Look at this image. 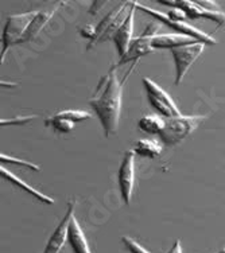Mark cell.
Returning a JSON list of instances; mask_svg holds the SVG:
<instances>
[{
	"label": "cell",
	"instance_id": "obj_4",
	"mask_svg": "<svg viewBox=\"0 0 225 253\" xmlns=\"http://www.w3.org/2000/svg\"><path fill=\"white\" fill-rule=\"evenodd\" d=\"M135 7H136L137 10H142L143 12H146V14L151 15L154 18H157L159 22L162 23H165L169 27H172L173 30H176L178 31V34L182 35H187V37H191V38H194L198 42H202V43L205 44H217V41H216L213 37L211 35H208L204 31H201L200 29H196V27H193L189 23H186V22H173L167 18V14H163V12H159V11L154 10V8H150V7H146V5L140 4L139 1H135Z\"/></svg>",
	"mask_w": 225,
	"mask_h": 253
},
{
	"label": "cell",
	"instance_id": "obj_14",
	"mask_svg": "<svg viewBox=\"0 0 225 253\" xmlns=\"http://www.w3.org/2000/svg\"><path fill=\"white\" fill-rule=\"evenodd\" d=\"M55 11H57V8H54V10L51 11H40V12L37 14V16L33 19V22L30 23L29 29L26 30V33L23 34V37L20 38L18 44L25 43V42H29V41H33V39L42 31V29L46 26V23L53 18V15Z\"/></svg>",
	"mask_w": 225,
	"mask_h": 253
},
{
	"label": "cell",
	"instance_id": "obj_26",
	"mask_svg": "<svg viewBox=\"0 0 225 253\" xmlns=\"http://www.w3.org/2000/svg\"><path fill=\"white\" fill-rule=\"evenodd\" d=\"M198 4L201 5V7H204L205 10H209V11H220V8H219V5L216 4V1H208V0H198L197 1Z\"/></svg>",
	"mask_w": 225,
	"mask_h": 253
},
{
	"label": "cell",
	"instance_id": "obj_10",
	"mask_svg": "<svg viewBox=\"0 0 225 253\" xmlns=\"http://www.w3.org/2000/svg\"><path fill=\"white\" fill-rule=\"evenodd\" d=\"M135 8H136V7H135V1H133L131 8H130V11H128L127 19L124 20V23L120 26V29L118 30V33H116L115 38H113V42H115L116 47H118L120 58H122L124 54L127 53L130 44H131V42L134 41L133 33H134V12H135Z\"/></svg>",
	"mask_w": 225,
	"mask_h": 253
},
{
	"label": "cell",
	"instance_id": "obj_20",
	"mask_svg": "<svg viewBox=\"0 0 225 253\" xmlns=\"http://www.w3.org/2000/svg\"><path fill=\"white\" fill-rule=\"evenodd\" d=\"M46 124L47 126H51L55 129V131L62 132V133H68L73 129L74 123L70 122V120H66V119H58V117L51 116L50 119H46Z\"/></svg>",
	"mask_w": 225,
	"mask_h": 253
},
{
	"label": "cell",
	"instance_id": "obj_21",
	"mask_svg": "<svg viewBox=\"0 0 225 253\" xmlns=\"http://www.w3.org/2000/svg\"><path fill=\"white\" fill-rule=\"evenodd\" d=\"M0 161L3 162V163H16V165H20V166H25V167H29L31 170L34 171H40V166L38 165H34V163H31V162H27V161H23V159H19V158H12L10 155H4V154H1L0 155Z\"/></svg>",
	"mask_w": 225,
	"mask_h": 253
},
{
	"label": "cell",
	"instance_id": "obj_18",
	"mask_svg": "<svg viewBox=\"0 0 225 253\" xmlns=\"http://www.w3.org/2000/svg\"><path fill=\"white\" fill-rule=\"evenodd\" d=\"M137 126H139L140 131L146 132V133H161L166 126V122L158 115H147L139 120Z\"/></svg>",
	"mask_w": 225,
	"mask_h": 253
},
{
	"label": "cell",
	"instance_id": "obj_12",
	"mask_svg": "<svg viewBox=\"0 0 225 253\" xmlns=\"http://www.w3.org/2000/svg\"><path fill=\"white\" fill-rule=\"evenodd\" d=\"M198 41H196L191 37L182 34H162L157 35L152 38V47L154 49H177V47H181L185 44L196 43Z\"/></svg>",
	"mask_w": 225,
	"mask_h": 253
},
{
	"label": "cell",
	"instance_id": "obj_24",
	"mask_svg": "<svg viewBox=\"0 0 225 253\" xmlns=\"http://www.w3.org/2000/svg\"><path fill=\"white\" fill-rule=\"evenodd\" d=\"M167 18L170 20H173V22H185V19L187 16H186V14L181 10V8H177L176 7V8H173V10H170L167 12Z\"/></svg>",
	"mask_w": 225,
	"mask_h": 253
},
{
	"label": "cell",
	"instance_id": "obj_30",
	"mask_svg": "<svg viewBox=\"0 0 225 253\" xmlns=\"http://www.w3.org/2000/svg\"><path fill=\"white\" fill-rule=\"evenodd\" d=\"M220 253H225V248L224 249H223V251H221V252Z\"/></svg>",
	"mask_w": 225,
	"mask_h": 253
},
{
	"label": "cell",
	"instance_id": "obj_13",
	"mask_svg": "<svg viewBox=\"0 0 225 253\" xmlns=\"http://www.w3.org/2000/svg\"><path fill=\"white\" fill-rule=\"evenodd\" d=\"M68 241L72 245L74 253H92L90 249H89L88 241H87V237L84 234L83 229H81L74 215L72 221H70V226H69Z\"/></svg>",
	"mask_w": 225,
	"mask_h": 253
},
{
	"label": "cell",
	"instance_id": "obj_23",
	"mask_svg": "<svg viewBox=\"0 0 225 253\" xmlns=\"http://www.w3.org/2000/svg\"><path fill=\"white\" fill-rule=\"evenodd\" d=\"M122 240H123V243H124V245L127 247V249L131 253H150L146 248H143L140 244L136 243V241L131 239V237H127V236H124Z\"/></svg>",
	"mask_w": 225,
	"mask_h": 253
},
{
	"label": "cell",
	"instance_id": "obj_1",
	"mask_svg": "<svg viewBox=\"0 0 225 253\" xmlns=\"http://www.w3.org/2000/svg\"><path fill=\"white\" fill-rule=\"evenodd\" d=\"M89 105L100 119L105 136H112L118 132L122 112V84L116 72L111 70L100 80L96 96L90 98Z\"/></svg>",
	"mask_w": 225,
	"mask_h": 253
},
{
	"label": "cell",
	"instance_id": "obj_17",
	"mask_svg": "<svg viewBox=\"0 0 225 253\" xmlns=\"http://www.w3.org/2000/svg\"><path fill=\"white\" fill-rule=\"evenodd\" d=\"M163 151V146L154 139H140L134 146V154L146 158H157Z\"/></svg>",
	"mask_w": 225,
	"mask_h": 253
},
{
	"label": "cell",
	"instance_id": "obj_25",
	"mask_svg": "<svg viewBox=\"0 0 225 253\" xmlns=\"http://www.w3.org/2000/svg\"><path fill=\"white\" fill-rule=\"evenodd\" d=\"M80 33H81V35H83V37H85V38H89L90 41H92V39L94 38V35H96V27H93V26H90V25H87L80 29Z\"/></svg>",
	"mask_w": 225,
	"mask_h": 253
},
{
	"label": "cell",
	"instance_id": "obj_22",
	"mask_svg": "<svg viewBox=\"0 0 225 253\" xmlns=\"http://www.w3.org/2000/svg\"><path fill=\"white\" fill-rule=\"evenodd\" d=\"M37 115H30V116H18L14 117V119H1L0 120V124L1 126H20V124H26V123L31 122V120H35L37 119Z\"/></svg>",
	"mask_w": 225,
	"mask_h": 253
},
{
	"label": "cell",
	"instance_id": "obj_11",
	"mask_svg": "<svg viewBox=\"0 0 225 253\" xmlns=\"http://www.w3.org/2000/svg\"><path fill=\"white\" fill-rule=\"evenodd\" d=\"M151 42L152 38H148V37H144V35H139L136 38H134V41L130 44V47H128L127 53L120 58L119 65L131 62V61L140 58V57L146 55V54L152 53L155 49L152 47Z\"/></svg>",
	"mask_w": 225,
	"mask_h": 253
},
{
	"label": "cell",
	"instance_id": "obj_19",
	"mask_svg": "<svg viewBox=\"0 0 225 253\" xmlns=\"http://www.w3.org/2000/svg\"><path fill=\"white\" fill-rule=\"evenodd\" d=\"M54 117H58V119H66L73 123L84 122V120H88L90 119V113L85 112V111H77V109H72V111H62L54 115Z\"/></svg>",
	"mask_w": 225,
	"mask_h": 253
},
{
	"label": "cell",
	"instance_id": "obj_16",
	"mask_svg": "<svg viewBox=\"0 0 225 253\" xmlns=\"http://www.w3.org/2000/svg\"><path fill=\"white\" fill-rule=\"evenodd\" d=\"M126 5H127V1L126 3H122L120 5H118L115 10H112L109 14L104 18L100 23L97 25V27H96V35H94V38L92 39V41H89L88 43V49H90L92 46H94L96 43H98V42H101V39H103V37L105 35V33L108 31V29H109V26L112 25L113 20L118 18V15L122 12L124 8H126Z\"/></svg>",
	"mask_w": 225,
	"mask_h": 253
},
{
	"label": "cell",
	"instance_id": "obj_27",
	"mask_svg": "<svg viewBox=\"0 0 225 253\" xmlns=\"http://www.w3.org/2000/svg\"><path fill=\"white\" fill-rule=\"evenodd\" d=\"M104 3H105V1H94V3H92V7H90L89 12H90V14H93V15H96V14H97L98 8H101V7L104 5Z\"/></svg>",
	"mask_w": 225,
	"mask_h": 253
},
{
	"label": "cell",
	"instance_id": "obj_3",
	"mask_svg": "<svg viewBox=\"0 0 225 253\" xmlns=\"http://www.w3.org/2000/svg\"><path fill=\"white\" fill-rule=\"evenodd\" d=\"M37 14H38V11H30L25 14L10 15L7 18L3 35H1V57H4V53L10 46L18 44Z\"/></svg>",
	"mask_w": 225,
	"mask_h": 253
},
{
	"label": "cell",
	"instance_id": "obj_6",
	"mask_svg": "<svg viewBox=\"0 0 225 253\" xmlns=\"http://www.w3.org/2000/svg\"><path fill=\"white\" fill-rule=\"evenodd\" d=\"M204 49H205V43L196 42V43L185 44V46L172 50L173 58L176 62V81H174L176 85H180L183 81L187 70L202 54Z\"/></svg>",
	"mask_w": 225,
	"mask_h": 253
},
{
	"label": "cell",
	"instance_id": "obj_5",
	"mask_svg": "<svg viewBox=\"0 0 225 253\" xmlns=\"http://www.w3.org/2000/svg\"><path fill=\"white\" fill-rule=\"evenodd\" d=\"M143 85L146 88L148 101L151 102L152 107L155 108L161 115L166 116L167 119L181 116V112L176 105L174 100L157 83H154L150 78L144 77L143 78Z\"/></svg>",
	"mask_w": 225,
	"mask_h": 253
},
{
	"label": "cell",
	"instance_id": "obj_28",
	"mask_svg": "<svg viewBox=\"0 0 225 253\" xmlns=\"http://www.w3.org/2000/svg\"><path fill=\"white\" fill-rule=\"evenodd\" d=\"M169 253H182V248H181V243H180V240H177L174 245L172 247V249L169 251Z\"/></svg>",
	"mask_w": 225,
	"mask_h": 253
},
{
	"label": "cell",
	"instance_id": "obj_2",
	"mask_svg": "<svg viewBox=\"0 0 225 253\" xmlns=\"http://www.w3.org/2000/svg\"><path fill=\"white\" fill-rule=\"evenodd\" d=\"M205 116H178L167 119L166 126L159 133L162 141L167 146H174L182 141L191 132L197 129V126L205 120Z\"/></svg>",
	"mask_w": 225,
	"mask_h": 253
},
{
	"label": "cell",
	"instance_id": "obj_29",
	"mask_svg": "<svg viewBox=\"0 0 225 253\" xmlns=\"http://www.w3.org/2000/svg\"><path fill=\"white\" fill-rule=\"evenodd\" d=\"M0 85H1V86H7V88H14V86H16V84L8 83V81H1V83H0Z\"/></svg>",
	"mask_w": 225,
	"mask_h": 253
},
{
	"label": "cell",
	"instance_id": "obj_15",
	"mask_svg": "<svg viewBox=\"0 0 225 253\" xmlns=\"http://www.w3.org/2000/svg\"><path fill=\"white\" fill-rule=\"evenodd\" d=\"M0 174H1V176H3V178H5V179H8L10 182H12L14 185L19 186L20 189H23L25 191H27V193H30V194L33 195V197H35V198H38L40 201H42L44 204L54 205V200L51 198V197L44 194V193H41L40 190L34 189L33 186H30L29 183H26L25 180H22L20 178H18L16 175H14V174H12L10 170H7L4 166H1V167H0Z\"/></svg>",
	"mask_w": 225,
	"mask_h": 253
},
{
	"label": "cell",
	"instance_id": "obj_7",
	"mask_svg": "<svg viewBox=\"0 0 225 253\" xmlns=\"http://www.w3.org/2000/svg\"><path fill=\"white\" fill-rule=\"evenodd\" d=\"M119 186L124 204L130 205L135 186V155L133 151H127L119 170Z\"/></svg>",
	"mask_w": 225,
	"mask_h": 253
},
{
	"label": "cell",
	"instance_id": "obj_9",
	"mask_svg": "<svg viewBox=\"0 0 225 253\" xmlns=\"http://www.w3.org/2000/svg\"><path fill=\"white\" fill-rule=\"evenodd\" d=\"M177 8H181L190 19H198V18H206L216 22L219 26L225 25V14L221 11H209L201 7L197 1L191 0H178L177 1Z\"/></svg>",
	"mask_w": 225,
	"mask_h": 253
},
{
	"label": "cell",
	"instance_id": "obj_8",
	"mask_svg": "<svg viewBox=\"0 0 225 253\" xmlns=\"http://www.w3.org/2000/svg\"><path fill=\"white\" fill-rule=\"evenodd\" d=\"M74 206H76L74 202L69 204L66 214L64 215V218L61 219V222L57 226V229L54 230V233L50 236L44 253H59L61 249L64 248L65 243L69 239V226H70V221L74 215Z\"/></svg>",
	"mask_w": 225,
	"mask_h": 253
}]
</instances>
